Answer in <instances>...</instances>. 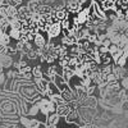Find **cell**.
<instances>
[{"mask_svg":"<svg viewBox=\"0 0 128 128\" xmlns=\"http://www.w3.org/2000/svg\"><path fill=\"white\" fill-rule=\"evenodd\" d=\"M113 74L115 76L116 80H122L126 77V69L119 66H113Z\"/></svg>","mask_w":128,"mask_h":128,"instance_id":"obj_14","label":"cell"},{"mask_svg":"<svg viewBox=\"0 0 128 128\" xmlns=\"http://www.w3.org/2000/svg\"><path fill=\"white\" fill-rule=\"evenodd\" d=\"M34 83H35V87L36 90L41 94V95H48L49 91V81L46 78H34Z\"/></svg>","mask_w":128,"mask_h":128,"instance_id":"obj_1","label":"cell"},{"mask_svg":"<svg viewBox=\"0 0 128 128\" xmlns=\"http://www.w3.org/2000/svg\"><path fill=\"white\" fill-rule=\"evenodd\" d=\"M26 56H27L30 60L36 59V58L38 56V49H32V50H30L27 54H26Z\"/></svg>","mask_w":128,"mask_h":128,"instance_id":"obj_19","label":"cell"},{"mask_svg":"<svg viewBox=\"0 0 128 128\" xmlns=\"http://www.w3.org/2000/svg\"><path fill=\"white\" fill-rule=\"evenodd\" d=\"M9 36H10V38H13V40H16V41H19L20 36H22V32H20L19 30H13V28H10Z\"/></svg>","mask_w":128,"mask_h":128,"instance_id":"obj_18","label":"cell"},{"mask_svg":"<svg viewBox=\"0 0 128 128\" xmlns=\"http://www.w3.org/2000/svg\"><path fill=\"white\" fill-rule=\"evenodd\" d=\"M62 26H60V23L58 22V23H54V24H51L50 27H49V30H48V35H49V37H51V38H54V37H58L60 34H62Z\"/></svg>","mask_w":128,"mask_h":128,"instance_id":"obj_9","label":"cell"},{"mask_svg":"<svg viewBox=\"0 0 128 128\" xmlns=\"http://www.w3.org/2000/svg\"><path fill=\"white\" fill-rule=\"evenodd\" d=\"M49 100H50V101H52V102H54L56 106H58V105H62V104L66 102V101L63 100V98L60 96V94H54V95L49 96Z\"/></svg>","mask_w":128,"mask_h":128,"instance_id":"obj_16","label":"cell"},{"mask_svg":"<svg viewBox=\"0 0 128 128\" xmlns=\"http://www.w3.org/2000/svg\"><path fill=\"white\" fill-rule=\"evenodd\" d=\"M62 77L64 78V81H66V82L69 84V82L73 80V77H76V74H74V72H73L72 69L64 68V69L62 70Z\"/></svg>","mask_w":128,"mask_h":128,"instance_id":"obj_13","label":"cell"},{"mask_svg":"<svg viewBox=\"0 0 128 128\" xmlns=\"http://www.w3.org/2000/svg\"><path fill=\"white\" fill-rule=\"evenodd\" d=\"M73 108H72V105L69 102H64L62 105H58L56 106V110L55 113L59 115V116H68L70 113H72Z\"/></svg>","mask_w":128,"mask_h":128,"instance_id":"obj_3","label":"cell"},{"mask_svg":"<svg viewBox=\"0 0 128 128\" xmlns=\"http://www.w3.org/2000/svg\"><path fill=\"white\" fill-rule=\"evenodd\" d=\"M34 42H35V45H36V49H44V48L46 46V44H48V41H46L45 36L42 35L41 32H38V34H36Z\"/></svg>","mask_w":128,"mask_h":128,"instance_id":"obj_10","label":"cell"},{"mask_svg":"<svg viewBox=\"0 0 128 128\" xmlns=\"http://www.w3.org/2000/svg\"><path fill=\"white\" fill-rule=\"evenodd\" d=\"M98 105V99L95 96H87L82 102H81V108H86V109H94Z\"/></svg>","mask_w":128,"mask_h":128,"instance_id":"obj_6","label":"cell"},{"mask_svg":"<svg viewBox=\"0 0 128 128\" xmlns=\"http://www.w3.org/2000/svg\"><path fill=\"white\" fill-rule=\"evenodd\" d=\"M31 73H32V77L34 78H42L44 77V70H42V68L40 66L34 67L32 70H31Z\"/></svg>","mask_w":128,"mask_h":128,"instance_id":"obj_15","label":"cell"},{"mask_svg":"<svg viewBox=\"0 0 128 128\" xmlns=\"http://www.w3.org/2000/svg\"><path fill=\"white\" fill-rule=\"evenodd\" d=\"M3 70H4V68L2 67V64H0V74H3Z\"/></svg>","mask_w":128,"mask_h":128,"instance_id":"obj_21","label":"cell"},{"mask_svg":"<svg viewBox=\"0 0 128 128\" xmlns=\"http://www.w3.org/2000/svg\"><path fill=\"white\" fill-rule=\"evenodd\" d=\"M41 6H42L41 0H31V2H28V4H27V8H28L31 14H38Z\"/></svg>","mask_w":128,"mask_h":128,"instance_id":"obj_8","label":"cell"},{"mask_svg":"<svg viewBox=\"0 0 128 128\" xmlns=\"http://www.w3.org/2000/svg\"><path fill=\"white\" fill-rule=\"evenodd\" d=\"M60 96L63 98V100L66 101V102H72V101H76V94H74V92L70 90V87H69L68 90H66V91L60 92Z\"/></svg>","mask_w":128,"mask_h":128,"instance_id":"obj_11","label":"cell"},{"mask_svg":"<svg viewBox=\"0 0 128 128\" xmlns=\"http://www.w3.org/2000/svg\"><path fill=\"white\" fill-rule=\"evenodd\" d=\"M13 66H14L16 70H18V73L20 74V76H22V74H26V73H31V70H32L28 62H26V60H19V62L14 63Z\"/></svg>","mask_w":128,"mask_h":128,"instance_id":"obj_2","label":"cell"},{"mask_svg":"<svg viewBox=\"0 0 128 128\" xmlns=\"http://www.w3.org/2000/svg\"><path fill=\"white\" fill-rule=\"evenodd\" d=\"M55 84V87L60 91V92H63V91H66V90H68L69 88V84L64 81V78L60 76V74H58V76L55 77V80H54V82H52Z\"/></svg>","mask_w":128,"mask_h":128,"instance_id":"obj_7","label":"cell"},{"mask_svg":"<svg viewBox=\"0 0 128 128\" xmlns=\"http://www.w3.org/2000/svg\"><path fill=\"white\" fill-rule=\"evenodd\" d=\"M67 9L69 10V12H72V13L78 14L80 12L83 10V6H82L81 3L77 2V0H69V2L67 3Z\"/></svg>","mask_w":128,"mask_h":128,"instance_id":"obj_5","label":"cell"},{"mask_svg":"<svg viewBox=\"0 0 128 128\" xmlns=\"http://www.w3.org/2000/svg\"><path fill=\"white\" fill-rule=\"evenodd\" d=\"M60 26H62V30H70V27H72V23L69 22V19L67 18V19H64L63 22H60Z\"/></svg>","mask_w":128,"mask_h":128,"instance_id":"obj_20","label":"cell"},{"mask_svg":"<svg viewBox=\"0 0 128 128\" xmlns=\"http://www.w3.org/2000/svg\"><path fill=\"white\" fill-rule=\"evenodd\" d=\"M0 64L3 68H9L14 64V62L10 55H0Z\"/></svg>","mask_w":128,"mask_h":128,"instance_id":"obj_12","label":"cell"},{"mask_svg":"<svg viewBox=\"0 0 128 128\" xmlns=\"http://www.w3.org/2000/svg\"><path fill=\"white\" fill-rule=\"evenodd\" d=\"M17 18L20 20V22H23V20H28V19L31 18V13H30L27 5H20V6H18Z\"/></svg>","mask_w":128,"mask_h":128,"instance_id":"obj_4","label":"cell"},{"mask_svg":"<svg viewBox=\"0 0 128 128\" xmlns=\"http://www.w3.org/2000/svg\"><path fill=\"white\" fill-rule=\"evenodd\" d=\"M54 16H55V18H56V20H58L59 23L63 22L64 19H67V18H68V16H67V10H66V9L58 10V12H54Z\"/></svg>","mask_w":128,"mask_h":128,"instance_id":"obj_17","label":"cell"}]
</instances>
